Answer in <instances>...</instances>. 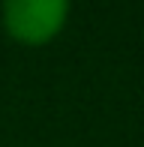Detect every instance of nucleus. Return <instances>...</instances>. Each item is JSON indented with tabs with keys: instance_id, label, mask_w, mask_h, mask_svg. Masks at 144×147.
<instances>
[{
	"instance_id": "nucleus-1",
	"label": "nucleus",
	"mask_w": 144,
	"mask_h": 147,
	"mask_svg": "<svg viewBox=\"0 0 144 147\" xmlns=\"http://www.w3.org/2000/svg\"><path fill=\"white\" fill-rule=\"evenodd\" d=\"M66 12L63 0H9L3 6V24L21 42H45L63 27Z\"/></svg>"
}]
</instances>
